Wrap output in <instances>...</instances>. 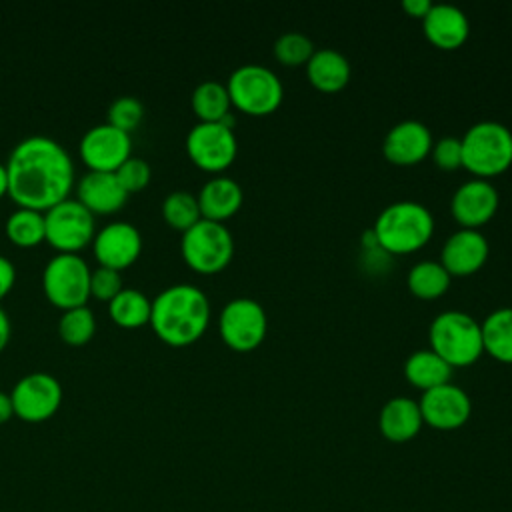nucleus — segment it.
Returning a JSON list of instances; mask_svg holds the SVG:
<instances>
[{
    "mask_svg": "<svg viewBox=\"0 0 512 512\" xmlns=\"http://www.w3.org/2000/svg\"><path fill=\"white\" fill-rule=\"evenodd\" d=\"M8 194L22 206L46 212L68 198L74 186V162L66 148L50 136L20 140L6 162Z\"/></svg>",
    "mask_w": 512,
    "mask_h": 512,
    "instance_id": "1",
    "label": "nucleus"
},
{
    "mask_svg": "<svg viewBox=\"0 0 512 512\" xmlns=\"http://www.w3.org/2000/svg\"><path fill=\"white\" fill-rule=\"evenodd\" d=\"M210 320V302L194 284H172L160 290L150 308V326L160 340L184 346L202 336Z\"/></svg>",
    "mask_w": 512,
    "mask_h": 512,
    "instance_id": "2",
    "label": "nucleus"
},
{
    "mask_svg": "<svg viewBox=\"0 0 512 512\" xmlns=\"http://www.w3.org/2000/svg\"><path fill=\"white\" fill-rule=\"evenodd\" d=\"M434 230L430 210L414 200H398L382 208L374 222L376 242L392 254L412 252L428 242Z\"/></svg>",
    "mask_w": 512,
    "mask_h": 512,
    "instance_id": "3",
    "label": "nucleus"
},
{
    "mask_svg": "<svg viewBox=\"0 0 512 512\" xmlns=\"http://www.w3.org/2000/svg\"><path fill=\"white\" fill-rule=\"evenodd\" d=\"M462 166L470 172L494 176L512 164V130L494 120L472 124L460 138Z\"/></svg>",
    "mask_w": 512,
    "mask_h": 512,
    "instance_id": "4",
    "label": "nucleus"
},
{
    "mask_svg": "<svg viewBox=\"0 0 512 512\" xmlns=\"http://www.w3.org/2000/svg\"><path fill=\"white\" fill-rule=\"evenodd\" d=\"M430 344L452 368L466 366L484 350L482 326L466 312L444 310L430 322Z\"/></svg>",
    "mask_w": 512,
    "mask_h": 512,
    "instance_id": "5",
    "label": "nucleus"
},
{
    "mask_svg": "<svg viewBox=\"0 0 512 512\" xmlns=\"http://www.w3.org/2000/svg\"><path fill=\"white\" fill-rule=\"evenodd\" d=\"M90 266L76 252H58L42 270V288L48 300L62 308L86 306L90 298Z\"/></svg>",
    "mask_w": 512,
    "mask_h": 512,
    "instance_id": "6",
    "label": "nucleus"
},
{
    "mask_svg": "<svg viewBox=\"0 0 512 512\" xmlns=\"http://www.w3.org/2000/svg\"><path fill=\"white\" fill-rule=\"evenodd\" d=\"M180 248L190 268L212 274L230 262L234 254V238L222 222L200 218L182 232Z\"/></svg>",
    "mask_w": 512,
    "mask_h": 512,
    "instance_id": "7",
    "label": "nucleus"
},
{
    "mask_svg": "<svg viewBox=\"0 0 512 512\" xmlns=\"http://www.w3.org/2000/svg\"><path fill=\"white\" fill-rule=\"evenodd\" d=\"M230 102L248 114H268L282 102L280 78L262 64H242L228 76Z\"/></svg>",
    "mask_w": 512,
    "mask_h": 512,
    "instance_id": "8",
    "label": "nucleus"
},
{
    "mask_svg": "<svg viewBox=\"0 0 512 512\" xmlns=\"http://www.w3.org/2000/svg\"><path fill=\"white\" fill-rule=\"evenodd\" d=\"M46 240L60 252H76L96 234L94 214L78 200L64 198L44 212Z\"/></svg>",
    "mask_w": 512,
    "mask_h": 512,
    "instance_id": "9",
    "label": "nucleus"
},
{
    "mask_svg": "<svg viewBox=\"0 0 512 512\" xmlns=\"http://www.w3.org/2000/svg\"><path fill=\"white\" fill-rule=\"evenodd\" d=\"M186 150L196 166L218 172L232 164L238 144L232 126L224 122H198L186 136Z\"/></svg>",
    "mask_w": 512,
    "mask_h": 512,
    "instance_id": "10",
    "label": "nucleus"
},
{
    "mask_svg": "<svg viewBox=\"0 0 512 512\" xmlns=\"http://www.w3.org/2000/svg\"><path fill=\"white\" fill-rule=\"evenodd\" d=\"M14 414L26 422L50 418L62 402V384L48 372L24 374L10 392Z\"/></svg>",
    "mask_w": 512,
    "mask_h": 512,
    "instance_id": "11",
    "label": "nucleus"
},
{
    "mask_svg": "<svg viewBox=\"0 0 512 512\" xmlns=\"http://www.w3.org/2000/svg\"><path fill=\"white\" fill-rule=\"evenodd\" d=\"M218 328L224 342L234 350H252L264 340L266 312L252 298H234L224 304Z\"/></svg>",
    "mask_w": 512,
    "mask_h": 512,
    "instance_id": "12",
    "label": "nucleus"
},
{
    "mask_svg": "<svg viewBox=\"0 0 512 512\" xmlns=\"http://www.w3.org/2000/svg\"><path fill=\"white\" fill-rule=\"evenodd\" d=\"M78 150L90 170L116 172L118 166L132 156V140L128 132L104 122L82 134Z\"/></svg>",
    "mask_w": 512,
    "mask_h": 512,
    "instance_id": "13",
    "label": "nucleus"
},
{
    "mask_svg": "<svg viewBox=\"0 0 512 512\" xmlns=\"http://www.w3.org/2000/svg\"><path fill=\"white\" fill-rule=\"evenodd\" d=\"M418 404L422 420L438 430L460 428L472 412V402L466 390L450 382L424 390Z\"/></svg>",
    "mask_w": 512,
    "mask_h": 512,
    "instance_id": "14",
    "label": "nucleus"
},
{
    "mask_svg": "<svg viewBox=\"0 0 512 512\" xmlns=\"http://www.w3.org/2000/svg\"><path fill=\"white\" fill-rule=\"evenodd\" d=\"M92 248L100 266L120 272L138 258L142 250V236L132 222L114 220L94 234Z\"/></svg>",
    "mask_w": 512,
    "mask_h": 512,
    "instance_id": "15",
    "label": "nucleus"
},
{
    "mask_svg": "<svg viewBox=\"0 0 512 512\" xmlns=\"http://www.w3.org/2000/svg\"><path fill=\"white\" fill-rule=\"evenodd\" d=\"M450 208L462 228H478L496 212L498 192L486 178H472L456 188Z\"/></svg>",
    "mask_w": 512,
    "mask_h": 512,
    "instance_id": "16",
    "label": "nucleus"
},
{
    "mask_svg": "<svg viewBox=\"0 0 512 512\" xmlns=\"http://www.w3.org/2000/svg\"><path fill=\"white\" fill-rule=\"evenodd\" d=\"M488 258V240L478 228H460L442 246L440 262L452 274L466 276L476 272Z\"/></svg>",
    "mask_w": 512,
    "mask_h": 512,
    "instance_id": "17",
    "label": "nucleus"
},
{
    "mask_svg": "<svg viewBox=\"0 0 512 512\" xmlns=\"http://www.w3.org/2000/svg\"><path fill=\"white\" fill-rule=\"evenodd\" d=\"M430 128L420 120H402L384 138V156L394 164H416L432 150Z\"/></svg>",
    "mask_w": 512,
    "mask_h": 512,
    "instance_id": "18",
    "label": "nucleus"
},
{
    "mask_svg": "<svg viewBox=\"0 0 512 512\" xmlns=\"http://www.w3.org/2000/svg\"><path fill=\"white\" fill-rule=\"evenodd\" d=\"M76 196L92 214H112L124 206L128 192L116 172L88 170L76 186Z\"/></svg>",
    "mask_w": 512,
    "mask_h": 512,
    "instance_id": "19",
    "label": "nucleus"
},
{
    "mask_svg": "<svg viewBox=\"0 0 512 512\" xmlns=\"http://www.w3.org/2000/svg\"><path fill=\"white\" fill-rule=\"evenodd\" d=\"M422 26L428 40L438 48L446 50L458 48L468 38L470 32V22L466 14L458 6L448 2L432 4L426 16L422 18Z\"/></svg>",
    "mask_w": 512,
    "mask_h": 512,
    "instance_id": "20",
    "label": "nucleus"
},
{
    "mask_svg": "<svg viewBox=\"0 0 512 512\" xmlns=\"http://www.w3.org/2000/svg\"><path fill=\"white\" fill-rule=\"evenodd\" d=\"M422 412L420 404L408 396L390 398L378 416V426L384 438L390 442H408L422 428Z\"/></svg>",
    "mask_w": 512,
    "mask_h": 512,
    "instance_id": "21",
    "label": "nucleus"
},
{
    "mask_svg": "<svg viewBox=\"0 0 512 512\" xmlns=\"http://www.w3.org/2000/svg\"><path fill=\"white\" fill-rule=\"evenodd\" d=\"M196 198L202 218L222 222L240 208L242 188L236 180L228 176H214L208 182H204Z\"/></svg>",
    "mask_w": 512,
    "mask_h": 512,
    "instance_id": "22",
    "label": "nucleus"
},
{
    "mask_svg": "<svg viewBox=\"0 0 512 512\" xmlns=\"http://www.w3.org/2000/svg\"><path fill=\"white\" fill-rule=\"evenodd\" d=\"M306 74L316 88L336 92L344 88L350 78V62L334 48H318L306 62Z\"/></svg>",
    "mask_w": 512,
    "mask_h": 512,
    "instance_id": "23",
    "label": "nucleus"
},
{
    "mask_svg": "<svg viewBox=\"0 0 512 512\" xmlns=\"http://www.w3.org/2000/svg\"><path fill=\"white\" fill-rule=\"evenodd\" d=\"M404 374L414 386L428 390V388L450 382L452 366L442 356H438L432 348H420L406 358Z\"/></svg>",
    "mask_w": 512,
    "mask_h": 512,
    "instance_id": "24",
    "label": "nucleus"
},
{
    "mask_svg": "<svg viewBox=\"0 0 512 512\" xmlns=\"http://www.w3.org/2000/svg\"><path fill=\"white\" fill-rule=\"evenodd\" d=\"M480 326L484 350L498 360L512 362V306L490 312Z\"/></svg>",
    "mask_w": 512,
    "mask_h": 512,
    "instance_id": "25",
    "label": "nucleus"
},
{
    "mask_svg": "<svg viewBox=\"0 0 512 512\" xmlns=\"http://www.w3.org/2000/svg\"><path fill=\"white\" fill-rule=\"evenodd\" d=\"M152 300L138 288H122L110 302L108 314L118 326L138 328L150 322Z\"/></svg>",
    "mask_w": 512,
    "mask_h": 512,
    "instance_id": "26",
    "label": "nucleus"
},
{
    "mask_svg": "<svg viewBox=\"0 0 512 512\" xmlns=\"http://www.w3.org/2000/svg\"><path fill=\"white\" fill-rule=\"evenodd\" d=\"M230 96L226 84L204 80L192 90V110L200 122H220L230 114Z\"/></svg>",
    "mask_w": 512,
    "mask_h": 512,
    "instance_id": "27",
    "label": "nucleus"
},
{
    "mask_svg": "<svg viewBox=\"0 0 512 512\" xmlns=\"http://www.w3.org/2000/svg\"><path fill=\"white\" fill-rule=\"evenodd\" d=\"M6 236L16 246H36L46 240L44 212L32 208H16L6 218Z\"/></svg>",
    "mask_w": 512,
    "mask_h": 512,
    "instance_id": "28",
    "label": "nucleus"
},
{
    "mask_svg": "<svg viewBox=\"0 0 512 512\" xmlns=\"http://www.w3.org/2000/svg\"><path fill=\"white\" fill-rule=\"evenodd\" d=\"M450 286V272L438 260H420L408 272V288L420 298H436Z\"/></svg>",
    "mask_w": 512,
    "mask_h": 512,
    "instance_id": "29",
    "label": "nucleus"
},
{
    "mask_svg": "<svg viewBox=\"0 0 512 512\" xmlns=\"http://www.w3.org/2000/svg\"><path fill=\"white\" fill-rule=\"evenodd\" d=\"M162 214L172 228H178L182 232L202 218L198 198L188 190L170 192L162 202Z\"/></svg>",
    "mask_w": 512,
    "mask_h": 512,
    "instance_id": "30",
    "label": "nucleus"
},
{
    "mask_svg": "<svg viewBox=\"0 0 512 512\" xmlns=\"http://www.w3.org/2000/svg\"><path fill=\"white\" fill-rule=\"evenodd\" d=\"M96 332V318L88 306H76L62 312L58 320V334L64 342L80 346L86 344Z\"/></svg>",
    "mask_w": 512,
    "mask_h": 512,
    "instance_id": "31",
    "label": "nucleus"
},
{
    "mask_svg": "<svg viewBox=\"0 0 512 512\" xmlns=\"http://www.w3.org/2000/svg\"><path fill=\"white\" fill-rule=\"evenodd\" d=\"M276 58L286 66L306 64L314 54L312 40L302 32H284L274 42Z\"/></svg>",
    "mask_w": 512,
    "mask_h": 512,
    "instance_id": "32",
    "label": "nucleus"
},
{
    "mask_svg": "<svg viewBox=\"0 0 512 512\" xmlns=\"http://www.w3.org/2000/svg\"><path fill=\"white\" fill-rule=\"evenodd\" d=\"M144 118V106L136 96H118L108 106V124L130 134Z\"/></svg>",
    "mask_w": 512,
    "mask_h": 512,
    "instance_id": "33",
    "label": "nucleus"
},
{
    "mask_svg": "<svg viewBox=\"0 0 512 512\" xmlns=\"http://www.w3.org/2000/svg\"><path fill=\"white\" fill-rule=\"evenodd\" d=\"M116 176L128 194L138 192L150 180V164L140 156H130L118 166Z\"/></svg>",
    "mask_w": 512,
    "mask_h": 512,
    "instance_id": "34",
    "label": "nucleus"
},
{
    "mask_svg": "<svg viewBox=\"0 0 512 512\" xmlns=\"http://www.w3.org/2000/svg\"><path fill=\"white\" fill-rule=\"evenodd\" d=\"M122 276L118 270L108 266H98L90 272V296L110 302L122 290Z\"/></svg>",
    "mask_w": 512,
    "mask_h": 512,
    "instance_id": "35",
    "label": "nucleus"
},
{
    "mask_svg": "<svg viewBox=\"0 0 512 512\" xmlns=\"http://www.w3.org/2000/svg\"><path fill=\"white\" fill-rule=\"evenodd\" d=\"M432 158L444 170H452V168L462 166V144H460V138L442 136L440 140H436L432 144Z\"/></svg>",
    "mask_w": 512,
    "mask_h": 512,
    "instance_id": "36",
    "label": "nucleus"
},
{
    "mask_svg": "<svg viewBox=\"0 0 512 512\" xmlns=\"http://www.w3.org/2000/svg\"><path fill=\"white\" fill-rule=\"evenodd\" d=\"M16 280V268L10 258L0 254V298H4Z\"/></svg>",
    "mask_w": 512,
    "mask_h": 512,
    "instance_id": "37",
    "label": "nucleus"
},
{
    "mask_svg": "<svg viewBox=\"0 0 512 512\" xmlns=\"http://www.w3.org/2000/svg\"><path fill=\"white\" fill-rule=\"evenodd\" d=\"M432 2L430 0H402V8L412 14V16H418V18H424L426 12L430 10Z\"/></svg>",
    "mask_w": 512,
    "mask_h": 512,
    "instance_id": "38",
    "label": "nucleus"
},
{
    "mask_svg": "<svg viewBox=\"0 0 512 512\" xmlns=\"http://www.w3.org/2000/svg\"><path fill=\"white\" fill-rule=\"evenodd\" d=\"M14 416V406H12V398L8 392L0 390V424H4L6 420H10Z\"/></svg>",
    "mask_w": 512,
    "mask_h": 512,
    "instance_id": "39",
    "label": "nucleus"
},
{
    "mask_svg": "<svg viewBox=\"0 0 512 512\" xmlns=\"http://www.w3.org/2000/svg\"><path fill=\"white\" fill-rule=\"evenodd\" d=\"M8 338H10V318H8L6 310L0 306V352L6 346Z\"/></svg>",
    "mask_w": 512,
    "mask_h": 512,
    "instance_id": "40",
    "label": "nucleus"
},
{
    "mask_svg": "<svg viewBox=\"0 0 512 512\" xmlns=\"http://www.w3.org/2000/svg\"><path fill=\"white\" fill-rule=\"evenodd\" d=\"M8 194V170L6 164L0 162V196Z\"/></svg>",
    "mask_w": 512,
    "mask_h": 512,
    "instance_id": "41",
    "label": "nucleus"
}]
</instances>
